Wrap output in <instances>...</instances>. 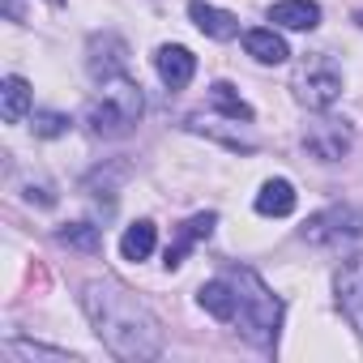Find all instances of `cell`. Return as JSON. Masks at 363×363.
<instances>
[{"label":"cell","mask_w":363,"mask_h":363,"mask_svg":"<svg viewBox=\"0 0 363 363\" xmlns=\"http://www.w3.org/2000/svg\"><path fill=\"white\" fill-rule=\"evenodd\" d=\"M82 312L90 316L103 346L124 363H145L162 354V325L158 316L116 278H90L82 286Z\"/></svg>","instance_id":"1"},{"label":"cell","mask_w":363,"mask_h":363,"mask_svg":"<svg viewBox=\"0 0 363 363\" xmlns=\"http://www.w3.org/2000/svg\"><path fill=\"white\" fill-rule=\"evenodd\" d=\"M227 282L235 286V320H240V333L261 346V350H274L278 346V329H282V299L244 265H231L227 269Z\"/></svg>","instance_id":"2"},{"label":"cell","mask_w":363,"mask_h":363,"mask_svg":"<svg viewBox=\"0 0 363 363\" xmlns=\"http://www.w3.org/2000/svg\"><path fill=\"white\" fill-rule=\"evenodd\" d=\"M145 111V94L133 77H111L86 107V124L94 137H128Z\"/></svg>","instance_id":"3"},{"label":"cell","mask_w":363,"mask_h":363,"mask_svg":"<svg viewBox=\"0 0 363 363\" xmlns=\"http://www.w3.org/2000/svg\"><path fill=\"white\" fill-rule=\"evenodd\" d=\"M359 235H363V210H354V206H329L299 227V240L316 244V248H337Z\"/></svg>","instance_id":"4"},{"label":"cell","mask_w":363,"mask_h":363,"mask_svg":"<svg viewBox=\"0 0 363 363\" xmlns=\"http://www.w3.org/2000/svg\"><path fill=\"white\" fill-rule=\"evenodd\" d=\"M350 145H354V133H350V124L337 120V116H320V120H312V124L303 128V150H308L316 162H342V158L350 154Z\"/></svg>","instance_id":"5"},{"label":"cell","mask_w":363,"mask_h":363,"mask_svg":"<svg viewBox=\"0 0 363 363\" xmlns=\"http://www.w3.org/2000/svg\"><path fill=\"white\" fill-rule=\"evenodd\" d=\"M342 94V73L329 65V60H316L308 65L299 77H295V99L308 107V111H329Z\"/></svg>","instance_id":"6"},{"label":"cell","mask_w":363,"mask_h":363,"mask_svg":"<svg viewBox=\"0 0 363 363\" xmlns=\"http://www.w3.org/2000/svg\"><path fill=\"white\" fill-rule=\"evenodd\" d=\"M124 65H128V43L111 30L103 35H90L86 43V69L94 82H111V77H124Z\"/></svg>","instance_id":"7"},{"label":"cell","mask_w":363,"mask_h":363,"mask_svg":"<svg viewBox=\"0 0 363 363\" xmlns=\"http://www.w3.org/2000/svg\"><path fill=\"white\" fill-rule=\"evenodd\" d=\"M214 227H218V214H214V210L193 214L189 223H179L175 240H171V244H167V252H162V265H167V269H179V265H184V257H189V248H193L197 240H210V235H214Z\"/></svg>","instance_id":"8"},{"label":"cell","mask_w":363,"mask_h":363,"mask_svg":"<svg viewBox=\"0 0 363 363\" xmlns=\"http://www.w3.org/2000/svg\"><path fill=\"white\" fill-rule=\"evenodd\" d=\"M154 69H158L167 90H184L193 82V73H197V56L189 48H179V43H162L154 52Z\"/></svg>","instance_id":"9"},{"label":"cell","mask_w":363,"mask_h":363,"mask_svg":"<svg viewBox=\"0 0 363 363\" xmlns=\"http://www.w3.org/2000/svg\"><path fill=\"white\" fill-rule=\"evenodd\" d=\"M189 18H193V26H197L201 35H210V39H218V43H231V39L240 35V18L227 13V9H218V5H206V0H193V5H189Z\"/></svg>","instance_id":"10"},{"label":"cell","mask_w":363,"mask_h":363,"mask_svg":"<svg viewBox=\"0 0 363 363\" xmlns=\"http://www.w3.org/2000/svg\"><path fill=\"white\" fill-rule=\"evenodd\" d=\"M269 22L282 30H316L320 5L316 0H278V5H269Z\"/></svg>","instance_id":"11"},{"label":"cell","mask_w":363,"mask_h":363,"mask_svg":"<svg viewBox=\"0 0 363 363\" xmlns=\"http://www.w3.org/2000/svg\"><path fill=\"white\" fill-rule=\"evenodd\" d=\"M333 295H337V308L363 312V257H350V261L337 265V274H333Z\"/></svg>","instance_id":"12"},{"label":"cell","mask_w":363,"mask_h":363,"mask_svg":"<svg viewBox=\"0 0 363 363\" xmlns=\"http://www.w3.org/2000/svg\"><path fill=\"white\" fill-rule=\"evenodd\" d=\"M244 52L257 60V65H282L291 56L286 39L274 30V26H257V30H244Z\"/></svg>","instance_id":"13"},{"label":"cell","mask_w":363,"mask_h":363,"mask_svg":"<svg viewBox=\"0 0 363 363\" xmlns=\"http://www.w3.org/2000/svg\"><path fill=\"white\" fill-rule=\"evenodd\" d=\"M252 206H257V214H265V218H286V214L295 210V184H291V179H265Z\"/></svg>","instance_id":"14"},{"label":"cell","mask_w":363,"mask_h":363,"mask_svg":"<svg viewBox=\"0 0 363 363\" xmlns=\"http://www.w3.org/2000/svg\"><path fill=\"white\" fill-rule=\"evenodd\" d=\"M0 116H5L9 124H18V120L30 116V82L26 77L9 73L5 82H0Z\"/></svg>","instance_id":"15"},{"label":"cell","mask_w":363,"mask_h":363,"mask_svg":"<svg viewBox=\"0 0 363 363\" xmlns=\"http://www.w3.org/2000/svg\"><path fill=\"white\" fill-rule=\"evenodd\" d=\"M197 303L214 316V320H235V286L227 278H214L197 291Z\"/></svg>","instance_id":"16"},{"label":"cell","mask_w":363,"mask_h":363,"mask_svg":"<svg viewBox=\"0 0 363 363\" xmlns=\"http://www.w3.org/2000/svg\"><path fill=\"white\" fill-rule=\"evenodd\" d=\"M56 244H65L69 252L94 257V252H103V231L94 223H65V227H56Z\"/></svg>","instance_id":"17"},{"label":"cell","mask_w":363,"mask_h":363,"mask_svg":"<svg viewBox=\"0 0 363 363\" xmlns=\"http://www.w3.org/2000/svg\"><path fill=\"white\" fill-rule=\"evenodd\" d=\"M154 244H158V227H154L150 218H141V223H133V227L120 235V257H124V261H145V257L154 252Z\"/></svg>","instance_id":"18"},{"label":"cell","mask_w":363,"mask_h":363,"mask_svg":"<svg viewBox=\"0 0 363 363\" xmlns=\"http://www.w3.org/2000/svg\"><path fill=\"white\" fill-rule=\"evenodd\" d=\"M210 107H214L218 116H227V120H244V124L252 120V107L240 99V90H235L231 82H214V86H210Z\"/></svg>","instance_id":"19"},{"label":"cell","mask_w":363,"mask_h":363,"mask_svg":"<svg viewBox=\"0 0 363 363\" xmlns=\"http://www.w3.org/2000/svg\"><path fill=\"white\" fill-rule=\"evenodd\" d=\"M69 124H73V120H69L65 111H35V116H30L35 137H48V141H52V137H65V133H69Z\"/></svg>","instance_id":"20"},{"label":"cell","mask_w":363,"mask_h":363,"mask_svg":"<svg viewBox=\"0 0 363 363\" xmlns=\"http://www.w3.org/2000/svg\"><path fill=\"white\" fill-rule=\"evenodd\" d=\"M9 354H13V359H60V363H73V359H77V354H69V350L39 346V342H9Z\"/></svg>","instance_id":"21"}]
</instances>
